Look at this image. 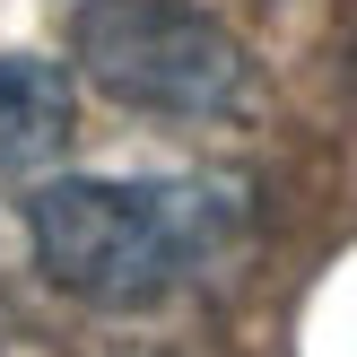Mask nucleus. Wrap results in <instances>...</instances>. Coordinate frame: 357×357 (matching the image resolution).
Segmentation results:
<instances>
[{
    "instance_id": "1",
    "label": "nucleus",
    "mask_w": 357,
    "mask_h": 357,
    "mask_svg": "<svg viewBox=\"0 0 357 357\" xmlns=\"http://www.w3.org/2000/svg\"><path fill=\"white\" fill-rule=\"evenodd\" d=\"M236 236V192L227 183H105V174H61L26 201L35 271L61 296L105 314L157 305L192 271L227 253Z\"/></svg>"
},
{
    "instance_id": "2",
    "label": "nucleus",
    "mask_w": 357,
    "mask_h": 357,
    "mask_svg": "<svg viewBox=\"0 0 357 357\" xmlns=\"http://www.w3.org/2000/svg\"><path fill=\"white\" fill-rule=\"evenodd\" d=\"M79 70L131 114L218 122L253 96V52L192 0H79Z\"/></svg>"
},
{
    "instance_id": "3",
    "label": "nucleus",
    "mask_w": 357,
    "mask_h": 357,
    "mask_svg": "<svg viewBox=\"0 0 357 357\" xmlns=\"http://www.w3.org/2000/svg\"><path fill=\"white\" fill-rule=\"evenodd\" d=\"M70 122H79L70 70L35 52H0V174H35L44 157H61Z\"/></svg>"
}]
</instances>
